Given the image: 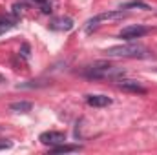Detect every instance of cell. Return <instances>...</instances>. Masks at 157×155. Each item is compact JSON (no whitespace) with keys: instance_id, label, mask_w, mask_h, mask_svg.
Masks as SVG:
<instances>
[{"instance_id":"1","label":"cell","mask_w":157,"mask_h":155,"mask_svg":"<svg viewBox=\"0 0 157 155\" xmlns=\"http://www.w3.org/2000/svg\"><path fill=\"white\" fill-rule=\"evenodd\" d=\"M104 53L110 59H150L152 57V51L143 44H121V46L108 47Z\"/></svg>"},{"instance_id":"2","label":"cell","mask_w":157,"mask_h":155,"mask_svg":"<svg viewBox=\"0 0 157 155\" xmlns=\"http://www.w3.org/2000/svg\"><path fill=\"white\" fill-rule=\"evenodd\" d=\"M80 75L86 78H117L121 75H124V71L117 68V66H112L108 62H93L90 66H84L80 70Z\"/></svg>"},{"instance_id":"3","label":"cell","mask_w":157,"mask_h":155,"mask_svg":"<svg viewBox=\"0 0 157 155\" xmlns=\"http://www.w3.org/2000/svg\"><path fill=\"white\" fill-rule=\"evenodd\" d=\"M128 13L124 7L121 9H112V11H104V13H99L95 17H91L88 22H86V33H91L93 29H97L102 22H108V20H119V18H124Z\"/></svg>"},{"instance_id":"4","label":"cell","mask_w":157,"mask_h":155,"mask_svg":"<svg viewBox=\"0 0 157 155\" xmlns=\"http://www.w3.org/2000/svg\"><path fill=\"white\" fill-rule=\"evenodd\" d=\"M39 141L42 144H46V146H57V144H62V142H66V135L62 133V131H44V133H40Z\"/></svg>"},{"instance_id":"5","label":"cell","mask_w":157,"mask_h":155,"mask_svg":"<svg viewBox=\"0 0 157 155\" xmlns=\"http://www.w3.org/2000/svg\"><path fill=\"white\" fill-rule=\"evenodd\" d=\"M148 33V28L144 26H128L124 28L121 33H119V39H124V40H133V39H141Z\"/></svg>"},{"instance_id":"6","label":"cell","mask_w":157,"mask_h":155,"mask_svg":"<svg viewBox=\"0 0 157 155\" xmlns=\"http://www.w3.org/2000/svg\"><path fill=\"white\" fill-rule=\"evenodd\" d=\"M121 89L124 91H132V93H146V88L139 82V80H130V78H121L117 84Z\"/></svg>"},{"instance_id":"7","label":"cell","mask_w":157,"mask_h":155,"mask_svg":"<svg viewBox=\"0 0 157 155\" xmlns=\"http://www.w3.org/2000/svg\"><path fill=\"white\" fill-rule=\"evenodd\" d=\"M86 102H88L90 106H93V108H104V106H110L113 100H112L108 95L97 93V95H86Z\"/></svg>"},{"instance_id":"8","label":"cell","mask_w":157,"mask_h":155,"mask_svg":"<svg viewBox=\"0 0 157 155\" xmlns=\"http://www.w3.org/2000/svg\"><path fill=\"white\" fill-rule=\"evenodd\" d=\"M49 28L55 31H70L73 28V20L68 17H59V18H53L49 22Z\"/></svg>"},{"instance_id":"9","label":"cell","mask_w":157,"mask_h":155,"mask_svg":"<svg viewBox=\"0 0 157 155\" xmlns=\"http://www.w3.org/2000/svg\"><path fill=\"white\" fill-rule=\"evenodd\" d=\"M17 26V20L11 18V17H6V15H0V35L11 31L13 28Z\"/></svg>"},{"instance_id":"10","label":"cell","mask_w":157,"mask_h":155,"mask_svg":"<svg viewBox=\"0 0 157 155\" xmlns=\"http://www.w3.org/2000/svg\"><path fill=\"white\" fill-rule=\"evenodd\" d=\"M9 108H11V112H15V113H28V112H31L33 104H31V102H26V100H20V102H13Z\"/></svg>"},{"instance_id":"11","label":"cell","mask_w":157,"mask_h":155,"mask_svg":"<svg viewBox=\"0 0 157 155\" xmlns=\"http://www.w3.org/2000/svg\"><path fill=\"white\" fill-rule=\"evenodd\" d=\"M80 150V146L78 144H57V146H53L51 148V153H66V152H78Z\"/></svg>"},{"instance_id":"12","label":"cell","mask_w":157,"mask_h":155,"mask_svg":"<svg viewBox=\"0 0 157 155\" xmlns=\"http://www.w3.org/2000/svg\"><path fill=\"white\" fill-rule=\"evenodd\" d=\"M124 9H130V7H141V9H150V6L148 4H144V2H139V0H135V2H130V4H126V6H122Z\"/></svg>"},{"instance_id":"13","label":"cell","mask_w":157,"mask_h":155,"mask_svg":"<svg viewBox=\"0 0 157 155\" xmlns=\"http://www.w3.org/2000/svg\"><path fill=\"white\" fill-rule=\"evenodd\" d=\"M35 2L40 6L42 13H51V4H49V0H35Z\"/></svg>"},{"instance_id":"14","label":"cell","mask_w":157,"mask_h":155,"mask_svg":"<svg viewBox=\"0 0 157 155\" xmlns=\"http://www.w3.org/2000/svg\"><path fill=\"white\" fill-rule=\"evenodd\" d=\"M20 55H22L24 59H29V46H28V44H24V46H22V51H20Z\"/></svg>"},{"instance_id":"15","label":"cell","mask_w":157,"mask_h":155,"mask_svg":"<svg viewBox=\"0 0 157 155\" xmlns=\"http://www.w3.org/2000/svg\"><path fill=\"white\" fill-rule=\"evenodd\" d=\"M13 144L11 142H6V141H0V150H9Z\"/></svg>"}]
</instances>
